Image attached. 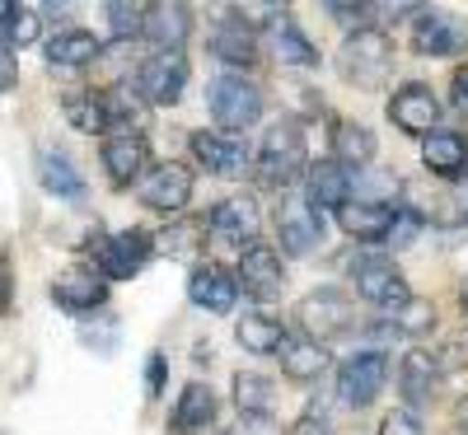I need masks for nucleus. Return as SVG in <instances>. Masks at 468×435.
I'll list each match as a JSON object with an SVG mask.
<instances>
[{"label": "nucleus", "instance_id": "f257e3e1", "mask_svg": "<svg viewBox=\"0 0 468 435\" xmlns=\"http://www.w3.org/2000/svg\"><path fill=\"white\" fill-rule=\"evenodd\" d=\"M337 70H342V80L356 85V90H384L388 70H394V43H388V33L356 28L337 52Z\"/></svg>", "mask_w": 468, "mask_h": 435}, {"label": "nucleus", "instance_id": "f03ea898", "mask_svg": "<svg viewBox=\"0 0 468 435\" xmlns=\"http://www.w3.org/2000/svg\"><path fill=\"white\" fill-rule=\"evenodd\" d=\"M258 174L267 187H291L300 174H309V154H304V132L300 122L282 117L262 132V150H258Z\"/></svg>", "mask_w": 468, "mask_h": 435}, {"label": "nucleus", "instance_id": "7ed1b4c3", "mask_svg": "<svg viewBox=\"0 0 468 435\" xmlns=\"http://www.w3.org/2000/svg\"><path fill=\"white\" fill-rule=\"evenodd\" d=\"M207 103H211L216 127H225V136L253 127L262 117V90L253 80H244V75H216L207 85Z\"/></svg>", "mask_w": 468, "mask_h": 435}, {"label": "nucleus", "instance_id": "20e7f679", "mask_svg": "<svg viewBox=\"0 0 468 435\" xmlns=\"http://www.w3.org/2000/svg\"><path fill=\"white\" fill-rule=\"evenodd\" d=\"M136 99L150 108H169L187 90V57L183 52H154L136 66Z\"/></svg>", "mask_w": 468, "mask_h": 435}, {"label": "nucleus", "instance_id": "39448f33", "mask_svg": "<svg viewBox=\"0 0 468 435\" xmlns=\"http://www.w3.org/2000/svg\"><path fill=\"white\" fill-rule=\"evenodd\" d=\"M277 239L291 258H304L324 244V216H319V207H309V196L286 192L277 202Z\"/></svg>", "mask_w": 468, "mask_h": 435}, {"label": "nucleus", "instance_id": "423d86ee", "mask_svg": "<svg viewBox=\"0 0 468 435\" xmlns=\"http://www.w3.org/2000/svg\"><path fill=\"white\" fill-rule=\"evenodd\" d=\"M384 379H388V355L384 351H356L337 370V398L346 408H370L379 398Z\"/></svg>", "mask_w": 468, "mask_h": 435}, {"label": "nucleus", "instance_id": "0eeeda50", "mask_svg": "<svg viewBox=\"0 0 468 435\" xmlns=\"http://www.w3.org/2000/svg\"><path fill=\"white\" fill-rule=\"evenodd\" d=\"M351 276H356V291H361L375 309H384V313H399L403 304H412V291H408V281H403V271L388 262V258H361Z\"/></svg>", "mask_w": 468, "mask_h": 435}, {"label": "nucleus", "instance_id": "6e6552de", "mask_svg": "<svg viewBox=\"0 0 468 435\" xmlns=\"http://www.w3.org/2000/svg\"><path fill=\"white\" fill-rule=\"evenodd\" d=\"M300 328L314 337V342H328V337H342L351 333V324H356V313H351V300L342 291H314L300 300Z\"/></svg>", "mask_w": 468, "mask_h": 435}, {"label": "nucleus", "instance_id": "1a4fd4ad", "mask_svg": "<svg viewBox=\"0 0 468 435\" xmlns=\"http://www.w3.org/2000/svg\"><path fill=\"white\" fill-rule=\"evenodd\" d=\"M234 281H239L253 300H277L282 291H286V271H282V253L271 249V244H249L244 253H239V271H234Z\"/></svg>", "mask_w": 468, "mask_h": 435}, {"label": "nucleus", "instance_id": "9d476101", "mask_svg": "<svg viewBox=\"0 0 468 435\" xmlns=\"http://www.w3.org/2000/svg\"><path fill=\"white\" fill-rule=\"evenodd\" d=\"M150 258H154V234L122 229V234H112V239L99 249V276L103 281H127V276H136Z\"/></svg>", "mask_w": 468, "mask_h": 435}, {"label": "nucleus", "instance_id": "9b49d317", "mask_svg": "<svg viewBox=\"0 0 468 435\" xmlns=\"http://www.w3.org/2000/svg\"><path fill=\"white\" fill-rule=\"evenodd\" d=\"M412 48L421 57H454L468 48V24L450 10H421L412 24Z\"/></svg>", "mask_w": 468, "mask_h": 435}, {"label": "nucleus", "instance_id": "f8f14e48", "mask_svg": "<svg viewBox=\"0 0 468 435\" xmlns=\"http://www.w3.org/2000/svg\"><path fill=\"white\" fill-rule=\"evenodd\" d=\"M207 234L216 244H229V249H249L253 244V234H258V207H253V196H225V202L211 207L207 216Z\"/></svg>", "mask_w": 468, "mask_h": 435}, {"label": "nucleus", "instance_id": "ddd939ff", "mask_svg": "<svg viewBox=\"0 0 468 435\" xmlns=\"http://www.w3.org/2000/svg\"><path fill=\"white\" fill-rule=\"evenodd\" d=\"M388 122L408 136H431V127L441 122V103L426 85L412 80V85L394 90V99H388Z\"/></svg>", "mask_w": 468, "mask_h": 435}, {"label": "nucleus", "instance_id": "4468645a", "mask_svg": "<svg viewBox=\"0 0 468 435\" xmlns=\"http://www.w3.org/2000/svg\"><path fill=\"white\" fill-rule=\"evenodd\" d=\"M52 300L66 313H94L108 300V281L90 267H66V271L52 276Z\"/></svg>", "mask_w": 468, "mask_h": 435}, {"label": "nucleus", "instance_id": "2eb2a0df", "mask_svg": "<svg viewBox=\"0 0 468 435\" xmlns=\"http://www.w3.org/2000/svg\"><path fill=\"white\" fill-rule=\"evenodd\" d=\"M141 202L150 211H183L192 202V169L187 164H154L141 178Z\"/></svg>", "mask_w": 468, "mask_h": 435}, {"label": "nucleus", "instance_id": "dca6fc26", "mask_svg": "<svg viewBox=\"0 0 468 435\" xmlns=\"http://www.w3.org/2000/svg\"><path fill=\"white\" fill-rule=\"evenodd\" d=\"M187 145H192V160L216 178H239L249 169V150L225 132H192Z\"/></svg>", "mask_w": 468, "mask_h": 435}, {"label": "nucleus", "instance_id": "f3484780", "mask_svg": "<svg viewBox=\"0 0 468 435\" xmlns=\"http://www.w3.org/2000/svg\"><path fill=\"white\" fill-rule=\"evenodd\" d=\"M234 295H239V281L234 271H225L220 262H197L187 276V300L207 309V313H229L234 309Z\"/></svg>", "mask_w": 468, "mask_h": 435}, {"label": "nucleus", "instance_id": "a211bd4d", "mask_svg": "<svg viewBox=\"0 0 468 435\" xmlns=\"http://www.w3.org/2000/svg\"><path fill=\"white\" fill-rule=\"evenodd\" d=\"M421 164L445 183L468 178V132H431L421 145Z\"/></svg>", "mask_w": 468, "mask_h": 435}, {"label": "nucleus", "instance_id": "6ab92c4d", "mask_svg": "<svg viewBox=\"0 0 468 435\" xmlns=\"http://www.w3.org/2000/svg\"><path fill=\"white\" fill-rule=\"evenodd\" d=\"M145 164H150V145H145L141 132L136 136H108L103 141V174H108L112 187H132L145 174Z\"/></svg>", "mask_w": 468, "mask_h": 435}, {"label": "nucleus", "instance_id": "aec40b11", "mask_svg": "<svg viewBox=\"0 0 468 435\" xmlns=\"http://www.w3.org/2000/svg\"><path fill=\"white\" fill-rule=\"evenodd\" d=\"M211 52L225 66H239V70H249L258 61V37H253V28L244 24L239 10H225V19L211 28Z\"/></svg>", "mask_w": 468, "mask_h": 435}, {"label": "nucleus", "instance_id": "412c9836", "mask_svg": "<svg viewBox=\"0 0 468 435\" xmlns=\"http://www.w3.org/2000/svg\"><path fill=\"white\" fill-rule=\"evenodd\" d=\"M304 183H309V207L319 202V211L324 207H333V211H342L346 202H351V169L346 164H337V160H319V164H309V174H304Z\"/></svg>", "mask_w": 468, "mask_h": 435}, {"label": "nucleus", "instance_id": "4be33fe9", "mask_svg": "<svg viewBox=\"0 0 468 435\" xmlns=\"http://www.w3.org/2000/svg\"><path fill=\"white\" fill-rule=\"evenodd\" d=\"M187 33H192V10L187 5H145L141 37H150L160 52H178Z\"/></svg>", "mask_w": 468, "mask_h": 435}, {"label": "nucleus", "instance_id": "5701e85b", "mask_svg": "<svg viewBox=\"0 0 468 435\" xmlns=\"http://www.w3.org/2000/svg\"><path fill=\"white\" fill-rule=\"evenodd\" d=\"M211 421H216V393L207 384H187L178 393V403H174L169 435H202Z\"/></svg>", "mask_w": 468, "mask_h": 435}, {"label": "nucleus", "instance_id": "b1692460", "mask_svg": "<svg viewBox=\"0 0 468 435\" xmlns=\"http://www.w3.org/2000/svg\"><path fill=\"white\" fill-rule=\"evenodd\" d=\"M267 33H271V52L282 57V66H314L319 61V52H314V43L295 28V19L286 15V10H267Z\"/></svg>", "mask_w": 468, "mask_h": 435}, {"label": "nucleus", "instance_id": "393cba45", "mask_svg": "<svg viewBox=\"0 0 468 435\" xmlns=\"http://www.w3.org/2000/svg\"><path fill=\"white\" fill-rule=\"evenodd\" d=\"M337 225L361 244H384L388 239V225H394V207H379V202H346L337 211Z\"/></svg>", "mask_w": 468, "mask_h": 435}, {"label": "nucleus", "instance_id": "a878e982", "mask_svg": "<svg viewBox=\"0 0 468 435\" xmlns=\"http://www.w3.org/2000/svg\"><path fill=\"white\" fill-rule=\"evenodd\" d=\"M37 183H43L52 196H66V202H80V196H85V178H80V169L70 164V154H66V150H52V145L37 150Z\"/></svg>", "mask_w": 468, "mask_h": 435}, {"label": "nucleus", "instance_id": "bb28decb", "mask_svg": "<svg viewBox=\"0 0 468 435\" xmlns=\"http://www.w3.org/2000/svg\"><path fill=\"white\" fill-rule=\"evenodd\" d=\"M375 150H379V141H375L370 127H361V122H337V127H333V160H337V164H346V169H370Z\"/></svg>", "mask_w": 468, "mask_h": 435}, {"label": "nucleus", "instance_id": "cd10ccee", "mask_svg": "<svg viewBox=\"0 0 468 435\" xmlns=\"http://www.w3.org/2000/svg\"><path fill=\"white\" fill-rule=\"evenodd\" d=\"M436 379H441V370H436V361H431L426 351H408V355H403V366H399V388H403V398H408V412H412L417 403H431Z\"/></svg>", "mask_w": 468, "mask_h": 435}, {"label": "nucleus", "instance_id": "c85d7f7f", "mask_svg": "<svg viewBox=\"0 0 468 435\" xmlns=\"http://www.w3.org/2000/svg\"><path fill=\"white\" fill-rule=\"evenodd\" d=\"M234 337H239V346L253 351V355H282L291 333L271 319V313H244V319L234 324Z\"/></svg>", "mask_w": 468, "mask_h": 435}, {"label": "nucleus", "instance_id": "c756f323", "mask_svg": "<svg viewBox=\"0 0 468 435\" xmlns=\"http://www.w3.org/2000/svg\"><path fill=\"white\" fill-rule=\"evenodd\" d=\"M421 220H431V225H441V229H468V178L441 187L431 202H426Z\"/></svg>", "mask_w": 468, "mask_h": 435}, {"label": "nucleus", "instance_id": "7c9ffc66", "mask_svg": "<svg viewBox=\"0 0 468 435\" xmlns=\"http://www.w3.org/2000/svg\"><path fill=\"white\" fill-rule=\"evenodd\" d=\"M99 52H103V43L90 28H61L48 43V61L52 66H90Z\"/></svg>", "mask_w": 468, "mask_h": 435}, {"label": "nucleus", "instance_id": "2f4dec72", "mask_svg": "<svg viewBox=\"0 0 468 435\" xmlns=\"http://www.w3.org/2000/svg\"><path fill=\"white\" fill-rule=\"evenodd\" d=\"M66 122L75 132H90V136H108V108H103V90H80V94H66Z\"/></svg>", "mask_w": 468, "mask_h": 435}, {"label": "nucleus", "instance_id": "473e14b6", "mask_svg": "<svg viewBox=\"0 0 468 435\" xmlns=\"http://www.w3.org/2000/svg\"><path fill=\"white\" fill-rule=\"evenodd\" d=\"M234 403H239V417H271V403H277V384L267 375L239 370L234 375Z\"/></svg>", "mask_w": 468, "mask_h": 435}, {"label": "nucleus", "instance_id": "72a5a7b5", "mask_svg": "<svg viewBox=\"0 0 468 435\" xmlns=\"http://www.w3.org/2000/svg\"><path fill=\"white\" fill-rule=\"evenodd\" d=\"M328 366V346L314 342V337H286L282 346V370L291 379H314L319 370Z\"/></svg>", "mask_w": 468, "mask_h": 435}, {"label": "nucleus", "instance_id": "f704fd0d", "mask_svg": "<svg viewBox=\"0 0 468 435\" xmlns=\"http://www.w3.org/2000/svg\"><path fill=\"white\" fill-rule=\"evenodd\" d=\"M43 19H37L33 5H10V0H0V48L15 52V48H28Z\"/></svg>", "mask_w": 468, "mask_h": 435}, {"label": "nucleus", "instance_id": "c9c22d12", "mask_svg": "<svg viewBox=\"0 0 468 435\" xmlns=\"http://www.w3.org/2000/svg\"><path fill=\"white\" fill-rule=\"evenodd\" d=\"M202 234H207V220H178V225L154 234V253H165V258H197V249L207 244Z\"/></svg>", "mask_w": 468, "mask_h": 435}, {"label": "nucleus", "instance_id": "e433bc0d", "mask_svg": "<svg viewBox=\"0 0 468 435\" xmlns=\"http://www.w3.org/2000/svg\"><path fill=\"white\" fill-rule=\"evenodd\" d=\"M431 324H436V309H431V304H421V300H412V304H403L399 313H384L379 333H394V337H421V333H431Z\"/></svg>", "mask_w": 468, "mask_h": 435}, {"label": "nucleus", "instance_id": "4c0bfd02", "mask_svg": "<svg viewBox=\"0 0 468 435\" xmlns=\"http://www.w3.org/2000/svg\"><path fill=\"white\" fill-rule=\"evenodd\" d=\"M103 15H108V28L117 37H136L141 24H145V5H108Z\"/></svg>", "mask_w": 468, "mask_h": 435}, {"label": "nucleus", "instance_id": "58836bf2", "mask_svg": "<svg viewBox=\"0 0 468 435\" xmlns=\"http://www.w3.org/2000/svg\"><path fill=\"white\" fill-rule=\"evenodd\" d=\"M417 229H421V211L394 207V225H388V239H384V244H394V249H408V244L417 239Z\"/></svg>", "mask_w": 468, "mask_h": 435}, {"label": "nucleus", "instance_id": "ea45409f", "mask_svg": "<svg viewBox=\"0 0 468 435\" xmlns=\"http://www.w3.org/2000/svg\"><path fill=\"white\" fill-rule=\"evenodd\" d=\"M431 361H436V370H463V366H468V333L450 337V342L431 355Z\"/></svg>", "mask_w": 468, "mask_h": 435}, {"label": "nucleus", "instance_id": "a19ab883", "mask_svg": "<svg viewBox=\"0 0 468 435\" xmlns=\"http://www.w3.org/2000/svg\"><path fill=\"white\" fill-rule=\"evenodd\" d=\"M379 435H426V430H421V417H417V412L394 408V412L379 421Z\"/></svg>", "mask_w": 468, "mask_h": 435}, {"label": "nucleus", "instance_id": "79ce46f5", "mask_svg": "<svg viewBox=\"0 0 468 435\" xmlns=\"http://www.w3.org/2000/svg\"><path fill=\"white\" fill-rule=\"evenodd\" d=\"M291 435H333V417L324 408H304V417L295 421Z\"/></svg>", "mask_w": 468, "mask_h": 435}, {"label": "nucleus", "instance_id": "37998d69", "mask_svg": "<svg viewBox=\"0 0 468 435\" xmlns=\"http://www.w3.org/2000/svg\"><path fill=\"white\" fill-rule=\"evenodd\" d=\"M225 435H282V426L271 421V417H239Z\"/></svg>", "mask_w": 468, "mask_h": 435}, {"label": "nucleus", "instance_id": "c03bdc74", "mask_svg": "<svg viewBox=\"0 0 468 435\" xmlns=\"http://www.w3.org/2000/svg\"><path fill=\"white\" fill-rule=\"evenodd\" d=\"M15 85H19V61H15V52L0 48V94H10Z\"/></svg>", "mask_w": 468, "mask_h": 435}, {"label": "nucleus", "instance_id": "a18cd8bd", "mask_svg": "<svg viewBox=\"0 0 468 435\" xmlns=\"http://www.w3.org/2000/svg\"><path fill=\"white\" fill-rule=\"evenodd\" d=\"M450 90H454V108H463V112H468V61H463V66H454Z\"/></svg>", "mask_w": 468, "mask_h": 435}, {"label": "nucleus", "instance_id": "49530a36", "mask_svg": "<svg viewBox=\"0 0 468 435\" xmlns=\"http://www.w3.org/2000/svg\"><path fill=\"white\" fill-rule=\"evenodd\" d=\"M145 384H150V393H165V355H150V366H145Z\"/></svg>", "mask_w": 468, "mask_h": 435}, {"label": "nucleus", "instance_id": "de8ad7c7", "mask_svg": "<svg viewBox=\"0 0 468 435\" xmlns=\"http://www.w3.org/2000/svg\"><path fill=\"white\" fill-rule=\"evenodd\" d=\"M337 19H366V15H375V5H328Z\"/></svg>", "mask_w": 468, "mask_h": 435}, {"label": "nucleus", "instance_id": "09e8293b", "mask_svg": "<svg viewBox=\"0 0 468 435\" xmlns=\"http://www.w3.org/2000/svg\"><path fill=\"white\" fill-rule=\"evenodd\" d=\"M459 304H463V313H468V281H463V291H459Z\"/></svg>", "mask_w": 468, "mask_h": 435}, {"label": "nucleus", "instance_id": "8fccbe9b", "mask_svg": "<svg viewBox=\"0 0 468 435\" xmlns=\"http://www.w3.org/2000/svg\"><path fill=\"white\" fill-rule=\"evenodd\" d=\"M459 421H463V430H468V403H463V408H459Z\"/></svg>", "mask_w": 468, "mask_h": 435}]
</instances>
